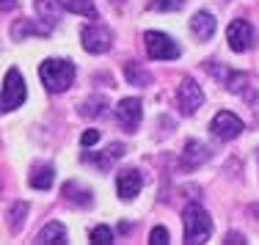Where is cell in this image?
I'll return each mask as SVG.
<instances>
[{
  "mask_svg": "<svg viewBox=\"0 0 259 245\" xmlns=\"http://www.w3.org/2000/svg\"><path fill=\"white\" fill-rule=\"evenodd\" d=\"M25 96H28L25 80H22L20 69H17V66H11L9 75H6V80H3V110H6V113L17 110L22 102H25Z\"/></svg>",
  "mask_w": 259,
  "mask_h": 245,
  "instance_id": "3",
  "label": "cell"
},
{
  "mask_svg": "<svg viewBox=\"0 0 259 245\" xmlns=\"http://www.w3.org/2000/svg\"><path fill=\"white\" fill-rule=\"evenodd\" d=\"M61 11H64V3H61V0H36V14L45 22H58Z\"/></svg>",
  "mask_w": 259,
  "mask_h": 245,
  "instance_id": "15",
  "label": "cell"
},
{
  "mask_svg": "<svg viewBox=\"0 0 259 245\" xmlns=\"http://www.w3.org/2000/svg\"><path fill=\"white\" fill-rule=\"evenodd\" d=\"M25 36H47V28L33 25L30 20H17L14 28H11V39H14V41H22Z\"/></svg>",
  "mask_w": 259,
  "mask_h": 245,
  "instance_id": "16",
  "label": "cell"
},
{
  "mask_svg": "<svg viewBox=\"0 0 259 245\" xmlns=\"http://www.w3.org/2000/svg\"><path fill=\"white\" fill-rule=\"evenodd\" d=\"M105 108H108V100H105V96H91V100L83 102V116L97 119V116L105 113Z\"/></svg>",
  "mask_w": 259,
  "mask_h": 245,
  "instance_id": "21",
  "label": "cell"
},
{
  "mask_svg": "<svg viewBox=\"0 0 259 245\" xmlns=\"http://www.w3.org/2000/svg\"><path fill=\"white\" fill-rule=\"evenodd\" d=\"M97 140H100V132H97V130H85L83 138H80V143H83V146H94Z\"/></svg>",
  "mask_w": 259,
  "mask_h": 245,
  "instance_id": "26",
  "label": "cell"
},
{
  "mask_svg": "<svg viewBox=\"0 0 259 245\" xmlns=\"http://www.w3.org/2000/svg\"><path fill=\"white\" fill-rule=\"evenodd\" d=\"M190 30H193L201 41L212 39V33H215V17L209 14V11H199V14H193V20H190Z\"/></svg>",
  "mask_w": 259,
  "mask_h": 245,
  "instance_id": "12",
  "label": "cell"
},
{
  "mask_svg": "<svg viewBox=\"0 0 259 245\" xmlns=\"http://www.w3.org/2000/svg\"><path fill=\"white\" fill-rule=\"evenodd\" d=\"M209 132L218 140H234L243 132V121L234 113H229V110H221V113H215L212 124H209Z\"/></svg>",
  "mask_w": 259,
  "mask_h": 245,
  "instance_id": "6",
  "label": "cell"
},
{
  "mask_svg": "<svg viewBox=\"0 0 259 245\" xmlns=\"http://www.w3.org/2000/svg\"><path fill=\"white\" fill-rule=\"evenodd\" d=\"M141 187H144V176H141V171L135 168H124L119 176H116V190L124 201H133L135 195L141 193Z\"/></svg>",
  "mask_w": 259,
  "mask_h": 245,
  "instance_id": "10",
  "label": "cell"
},
{
  "mask_svg": "<svg viewBox=\"0 0 259 245\" xmlns=\"http://www.w3.org/2000/svg\"><path fill=\"white\" fill-rule=\"evenodd\" d=\"M209 160V149L201 140H188V146H185L182 152V165L185 168H199L201 163Z\"/></svg>",
  "mask_w": 259,
  "mask_h": 245,
  "instance_id": "11",
  "label": "cell"
},
{
  "mask_svg": "<svg viewBox=\"0 0 259 245\" xmlns=\"http://www.w3.org/2000/svg\"><path fill=\"white\" fill-rule=\"evenodd\" d=\"M141 119H144V105H141V100L130 96V100L119 102V108H116V121H119L121 130L135 132V130H138V124H141Z\"/></svg>",
  "mask_w": 259,
  "mask_h": 245,
  "instance_id": "7",
  "label": "cell"
},
{
  "mask_svg": "<svg viewBox=\"0 0 259 245\" xmlns=\"http://www.w3.org/2000/svg\"><path fill=\"white\" fill-rule=\"evenodd\" d=\"M61 3H64V9L72 11V14H83V17H89V20H97L94 0H61Z\"/></svg>",
  "mask_w": 259,
  "mask_h": 245,
  "instance_id": "18",
  "label": "cell"
},
{
  "mask_svg": "<svg viewBox=\"0 0 259 245\" xmlns=\"http://www.w3.org/2000/svg\"><path fill=\"white\" fill-rule=\"evenodd\" d=\"M180 6H182V0H149V9H155V11H174Z\"/></svg>",
  "mask_w": 259,
  "mask_h": 245,
  "instance_id": "24",
  "label": "cell"
},
{
  "mask_svg": "<svg viewBox=\"0 0 259 245\" xmlns=\"http://www.w3.org/2000/svg\"><path fill=\"white\" fill-rule=\"evenodd\" d=\"M226 39H229V47L234 53H245L254 47V28L245 20H234L226 28Z\"/></svg>",
  "mask_w": 259,
  "mask_h": 245,
  "instance_id": "9",
  "label": "cell"
},
{
  "mask_svg": "<svg viewBox=\"0 0 259 245\" xmlns=\"http://www.w3.org/2000/svg\"><path fill=\"white\" fill-rule=\"evenodd\" d=\"M149 242L152 245H168V229H163V226H157V229H152V234H149Z\"/></svg>",
  "mask_w": 259,
  "mask_h": 245,
  "instance_id": "25",
  "label": "cell"
},
{
  "mask_svg": "<svg viewBox=\"0 0 259 245\" xmlns=\"http://www.w3.org/2000/svg\"><path fill=\"white\" fill-rule=\"evenodd\" d=\"M144 44H146L149 58H155V61H174V58H180V47L171 41V36L160 33V30H146Z\"/></svg>",
  "mask_w": 259,
  "mask_h": 245,
  "instance_id": "4",
  "label": "cell"
},
{
  "mask_svg": "<svg viewBox=\"0 0 259 245\" xmlns=\"http://www.w3.org/2000/svg\"><path fill=\"white\" fill-rule=\"evenodd\" d=\"M116 237H113V231L108 229V226H97L94 231H91V245H110Z\"/></svg>",
  "mask_w": 259,
  "mask_h": 245,
  "instance_id": "22",
  "label": "cell"
},
{
  "mask_svg": "<svg viewBox=\"0 0 259 245\" xmlns=\"http://www.w3.org/2000/svg\"><path fill=\"white\" fill-rule=\"evenodd\" d=\"M64 199L72 201V204H77V207H89L91 204V190H83L77 182H66L64 185Z\"/></svg>",
  "mask_w": 259,
  "mask_h": 245,
  "instance_id": "17",
  "label": "cell"
},
{
  "mask_svg": "<svg viewBox=\"0 0 259 245\" xmlns=\"http://www.w3.org/2000/svg\"><path fill=\"white\" fill-rule=\"evenodd\" d=\"M182 223H185V242L188 245H199V242H207L209 234H212V220L199 204H190L182 215Z\"/></svg>",
  "mask_w": 259,
  "mask_h": 245,
  "instance_id": "2",
  "label": "cell"
},
{
  "mask_svg": "<svg viewBox=\"0 0 259 245\" xmlns=\"http://www.w3.org/2000/svg\"><path fill=\"white\" fill-rule=\"evenodd\" d=\"M39 242H45V245H66V242H69L66 226H64V223H58V220L47 223L45 229H41V234H39Z\"/></svg>",
  "mask_w": 259,
  "mask_h": 245,
  "instance_id": "13",
  "label": "cell"
},
{
  "mask_svg": "<svg viewBox=\"0 0 259 245\" xmlns=\"http://www.w3.org/2000/svg\"><path fill=\"white\" fill-rule=\"evenodd\" d=\"M124 75H127V83H133V85H149V75H146V72L141 69V64H135V61L124 64Z\"/></svg>",
  "mask_w": 259,
  "mask_h": 245,
  "instance_id": "19",
  "label": "cell"
},
{
  "mask_svg": "<svg viewBox=\"0 0 259 245\" xmlns=\"http://www.w3.org/2000/svg\"><path fill=\"white\" fill-rule=\"evenodd\" d=\"M224 242H226V245H240V242H245V237H243V234H237V231H229Z\"/></svg>",
  "mask_w": 259,
  "mask_h": 245,
  "instance_id": "27",
  "label": "cell"
},
{
  "mask_svg": "<svg viewBox=\"0 0 259 245\" xmlns=\"http://www.w3.org/2000/svg\"><path fill=\"white\" fill-rule=\"evenodd\" d=\"M177 102H180L182 113H196V110L201 108V102H204V91H201V85L193 80V77H185L180 83V88H177Z\"/></svg>",
  "mask_w": 259,
  "mask_h": 245,
  "instance_id": "5",
  "label": "cell"
},
{
  "mask_svg": "<svg viewBox=\"0 0 259 245\" xmlns=\"http://www.w3.org/2000/svg\"><path fill=\"white\" fill-rule=\"evenodd\" d=\"M0 3H3L6 11H9V9H14V6H17V0H0Z\"/></svg>",
  "mask_w": 259,
  "mask_h": 245,
  "instance_id": "28",
  "label": "cell"
},
{
  "mask_svg": "<svg viewBox=\"0 0 259 245\" xmlns=\"http://www.w3.org/2000/svg\"><path fill=\"white\" fill-rule=\"evenodd\" d=\"M39 77H41V83H45L47 91L61 94V91H66L75 83V64H69V61H64V58H47L45 64L39 66Z\"/></svg>",
  "mask_w": 259,
  "mask_h": 245,
  "instance_id": "1",
  "label": "cell"
},
{
  "mask_svg": "<svg viewBox=\"0 0 259 245\" xmlns=\"http://www.w3.org/2000/svg\"><path fill=\"white\" fill-rule=\"evenodd\" d=\"M53 182H55L53 165H36L33 174H30V187H36V190H50Z\"/></svg>",
  "mask_w": 259,
  "mask_h": 245,
  "instance_id": "14",
  "label": "cell"
},
{
  "mask_svg": "<svg viewBox=\"0 0 259 245\" xmlns=\"http://www.w3.org/2000/svg\"><path fill=\"white\" fill-rule=\"evenodd\" d=\"M80 36H83V47L94 55H102L113 47V36H110V30L102 28V25H85Z\"/></svg>",
  "mask_w": 259,
  "mask_h": 245,
  "instance_id": "8",
  "label": "cell"
},
{
  "mask_svg": "<svg viewBox=\"0 0 259 245\" xmlns=\"http://www.w3.org/2000/svg\"><path fill=\"white\" fill-rule=\"evenodd\" d=\"M226 85H229V91H243V88H248V77L245 75H237V72H232L229 75V80H226Z\"/></svg>",
  "mask_w": 259,
  "mask_h": 245,
  "instance_id": "23",
  "label": "cell"
},
{
  "mask_svg": "<svg viewBox=\"0 0 259 245\" xmlns=\"http://www.w3.org/2000/svg\"><path fill=\"white\" fill-rule=\"evenodd\" d=\"M25 215H28V204L25 201H17L14 207H11V212H9V229L11 231H20L22 229V223H25Z\"/></svg>",
  "mask_w": 259,
  "mask_h": 245,
  "instance_id": "20",
  "label": "cell"
}]
</instances>
